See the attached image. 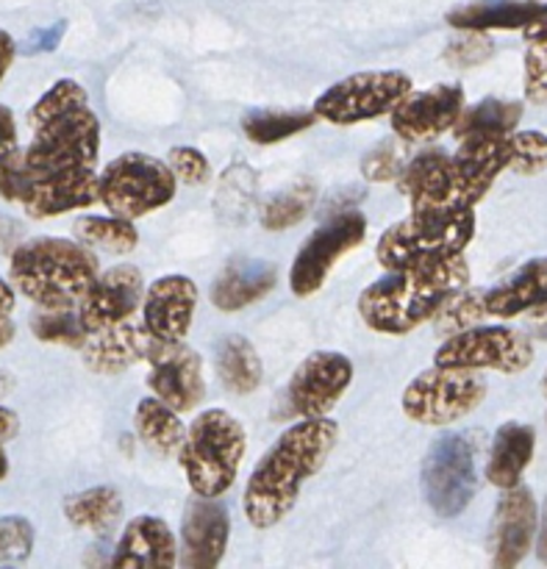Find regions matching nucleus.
<instances>
[{
    "label": "nucleus",
    "mask_w": 547,
    "mask_h": 569,
    "mask_svg": "<svg viewBox=\"0 0 547 569\" xmlns=\"http://www.w3.org/2000/svg\"><path fill=\"white\" fill-rule=\"evenodd\" d=\"M476 233V214L470 211H411L409 220L395 222L381 233L376 259L387 270L439 264L465 253Z\"/></svg>",
    "instance_id": "nucleus-4"
},
{
    "label": "nucleus",
    "mask_w": 547,
    "mask_h": 569,
    "mask_svg": "<svg viewBox=\"0 0 547 569\" xmlns=\"http://www.w3.org/2000/svg\"><path fill=\"white\" fill-rule=\"evenodd\" d=\"M78 106H87V89H83L81 83L70 81V78H61V81H56L53 87L33 103V109L28 111V126H31L33 131V128H39L42 122L53 120V117L64 114V111L78 109Z\"/></svg>",
    "instance_id": "nucleus-38"
},
{
    "label": "nucleus",
    "mask_w": 547,
    "mask_h": 569,
    "mask_svg": "<svg viewBox=\"0 0 547 569\" xmlns=\"http://www.w3.org/2000/svg\"><path fill=\"white\" fill-rule=\"evenodd\" d=\"M14 53H17L14 39H11L9 33H6L3 28H0V81H3L6 72H9L11 61H14Z\"/></svg>",
    "instance_id": "nucleus-48"
},
{
    "label": "nucleus",
    "mask_w": 547,
    "mask_h": 569,
    "mask_svg": "<svg viewBox=\"0 0 547 569\" xmlns=\"http://www.w3.org/2000/svg\"><path fill=\"white\" fill-rule=\"evenodd\" d=\"M339 428L328 417L300 420L261 456L245 487V517L253 528H272L295 509L304 483L322 470Z\"/></svg>",
    "instance_id": "nucleus-1"
},
{
    "label": "nucleus",
    "mask_w": 547,
    "mask_h": 569,
    "mask_svg": "<svg viewBox=\"0 0 547 569\" xmlns=\"http://www.w3.org/2000/svg\"><path fill=\"white\" fill-rule=\"evenodd\" d=\"M537 331L547 339V309H537Z\"/></svg>",
    "instance_id": "nucleus-53"
},
{
    "label": "nucleus",
    "mask_w": 547,
    "mask_h": 569,
    "mask_svg": "<svg viewBox=\"0 0 547 569\" xmlns=\"http://www.w3.org/2000/svg\"><path fill=\"white\" fill-rule=\"evenodd\" d=\"M484 298H487V292H470L467 287L450 295L442 309L437 311V317H434L439 322V331L459 333L478 326L487 317V300Z\"/></svg>",
    "instance_id": "nucleus-37"
},
{
    "label": "nucleus",
    "mask_w": 547,
    "mask_h": 569,
    "mask_svg": "<svg viewBox=\"0 0 547 569\" xmlns=\"http://www.w3.org/2000/svg\"><path fill=\"white\" fill-rule=\"evenodd\" d=\"M511 137V133H509ZM509 137L461 139L450 156L448 211H470L493 189L498 176L511 167Z\"/></svg>",
    "instance_id": "nucleus-13"
},
{
    "label": "nucleus",
    "mask_w": 547,
    "mask_h": 569,
    "mask_svg": "<svg viewBox=\"0 0 547 569\" xmlns=\"http://www.w3.org/2000/svg\"><path fill=\"white\" fill-rule=\"evenodd\" d=\"M133 426H137L139 439L148 445L153 453L170 456L181 453V445L187 439V428H183L181 417L172 406H167L161 398H142L137 403V415H133Z\"/></svg>",
    "instance_id": "nucleus-29"
},
{
    "label": "nucleus",
    "mask_w": 547,
    "mask_h": 569,
    "mask_svg": "<svg viewBox=\"0 0 547 569\" xmlns=\"http://www.w3.org/2000/svg\"><path fill=\"white\" fill-rule=\"evenodd\" d=\"M176 181L172 167L153 156H117L100 172V203L109 214L137 220L170 203L176 198Z\"/></svg>",
    "instance_id": "nucleus-6"
},
{
    "label": "nucleus",
    "mask_w": 547,
    "mask_h": 569,
    "mask_svg": "<svg viewBox=\"0 0 547 569\" xmlns=\"http://www.w3.org/2000/svg\"><path fill=\"white\" fill-rule=\"evenodd\" d=\"M526 31V42L534 44V48H545L547 50V11L537 17V20L531 22V26L523 28Z\"/></svg>",
    "instance_id": "nucleus-47"
},
{
    "label": "nucleus",
    "mask_w": 547,
    "mask_h": 569,
    "mask_svg": "<svg viewBox=\"0 0 547 569\" xmlns=\"http://www.w3.org/2000/svg\"><path fill=\"white\" fill-rule=\"evenodd\" d=\"M411 78L400 70H370L348 76L345 81L328 87L315 100V114L334 126H356L392 114L395 106L411 92Z\"/></svg>",
    "instance_id": "nucleus-9"
},
{
    "label": "nucleus",
    "mask_w": 547,
    "mask_h": 569,
    "mask_svg": "<svg viewBox=\"0 0 547 569\" xmlns=\"http://www.w3.org/2000/svg\"><path fill=\"white\" fill-rule=\"evenodd\" d=\"M484 300H487V315L504 317V320L520 317L526 311L547 309V256L523 264L500 287L489 289Z\"/></svg>",
    "instance_id": "nucleus-25"
},
{
    "label": "nucleus",
    "mask_w": 547,
    "mask_h": 569,
    "mask_svg": "<svg viewBox=\"0 0 547 569\" xmlns=\"http://www.w3.org/2000/svg\"><path fill=\"white\" fill-rule=\"evenodd\" d=\"M178 542L165 520L137 517L126 526L117 542L111 567L117 569H170L178 565Z\"/></svg>",
    "instance_id": "nucleus-23"
},
{
    "label": "nucleus",
    "mask_w": 547,
    "mask_h": 569,
    "mask_svg": "<svg viewBox=\"0 0 547 569\" xmlns=\"http://www.w3.org/2000/svg\"><path fill=\"white\" fill-rule=\"evenodd\" d=\"M311 203H315V189L309 183H298V187L287 189V192L276 194L270 203L261 211V226L267 231H284V228H292L309 214Z\"/></svg>",
    "instance_id": "nucleus-36"
},
{
    "label": "nucleus",
    "mask_w": 547,
    "mask_h": 569,
    "mask_svg": "<svg viewBox=\"0 0 547 569\" xmlns=\"http://www.w3.org/2000/svg\"><path fill=\"white\" fill-rule=\"evenodd\" d=\"M537 3H545L547 6V0H537Z\"/></svg>",
    "instance_id": "nucleus-56"
},
{
    "label": "nucleus",
    "mask_w": 547,
    "mask_h": 569,
    "mask_svg": "<svg viewBox=\"0 0 547 569\" xmlns=\"http://www.w3.org/2000/svg\"><path fill=\"white\" fill-rule=\"evenodd\" d=\"M100 200V176L92 167H72V170L44 172V176H33L31 187H28L26 198L20 200L22 211L28 217H44L67 214V211L87 209V206Z\"/></svg>",
    "instance_id": "nucleus-18"
},
{
    "label": "nucleus",
    "mask_w": 547,
    "mask_h": 569,
    "mask_svg": "<svg viewBox=\"0 0 547 569\" xmlns=\"http://www.w3.org/2000/svg\"><path fill=\"white\" fill-rule=\"evenodd\" d=\"M487 398V383L476 370L442 367L420 372L404 392V415L420 426H450Z\"/></svg>",
    "instance_id": "nucleus-8"
},
{
    "label": "nucleus",
    "mask_w": 547,
    "mask_h": 569,
    "mask_svg": "<svg viewBox=\"0 0 547 569\" xmlns=\"http://www.w3.org/2000/svg\"><path fill=\"white\" fill-rule=\"evenodd\" d=\"M354 381V361L334 350H317L306 356L289 381V409L300 420L326 417L348 392Z\"/></svg>",
    "instance_id": "nucleus-14"
},
{
    "label": "nucleus",
    "mask_w": 547,
    "mask_h": 569,
    "mask_svg": "<svg viewBox=\"0 0 547 569\" xmlns=\"http://www.w3.org/2000/svg\"><path fill=\"white\" fill-rule=\"evenodd\" d=\"M245 456V428L226 409H209L189 426L181 445V470L189 489L203 498H220L237 481Z\"/></svg>",
    "instance_id": "nucleus-5"
},
{
    "label": "nucleus",
    "mask_w": 547,
    "mask_h": 569,
    "mask_svg": "<svg viewBox=\"0 0 547 569\" xmlns=\"http://www.w3.org/2000/svg\"><path fill=\"white\" fill-rule=\"evenodd\" d=\"M33 548V528L22 517L0 520V561H26Z\"/></svg>",
    "instance_id": "nucleus-40"
},
{
    "label": "nucleus",
    "mask_w": 547,
    "mask_h": 569,
    "mask_svg": "<svg viewBox=\"0 0 547 569\" xmlns=\"http://www.w3.org/2000/svg\"><path fill=\"white\" fill-rule=\"evenodd\" d=\"M6 472H9V459H6L3 442H0V481H3V478H6Z\"/></svg>",
    "instance_id": "nucleus-54"
},
{
    "label": "nucleus",
    "mask_w": 547,
    "mask_h": 569,
    "mask_svg": "<svg viewBox=\"0 0 547 569\" xmlns=\"http://www.w3.org/2000/svg\"><path fill=\"white\" fill-rule=\"evenodd\" d=\"M142 300V272L133 264H117L111 270L100 272L98 281L89 287V292L78 303V315H81L87 331H98V328L128 320Z\"/></svg>",
    "instance_id": "nucleus-19"
},
{
    "label": "nucleus",
    "mask_w": 547,
    "mask_h": 569,
    "mask_svg": "<svg viewBox=\"0 0 547 569\" xmlns=\"http://www.w3.org/2000/svg\"><path fill=\"white\" fill-rule=\"evenodd\" d=\"M98 148L100 122L87 103L33 128V139L22 156L33 176H44L72 167H92Z\"/></svg>",
    "instance_id": "nucleus-10"
},
{
    "label": "nucleus",
    "mask_w": 547,
    "mask_h": 569,
    "mask_svg": "<svg viewBox=\"0 0 547 569\" xmlns=\"http://www.w3.org/2000/svg\"><path fill=\"white\" fill-rule=\"evenodd\" d=\"M545 3L537 0H476L448 14V22L459 31H493V28H526L537 20Z\"/></svg>",
    "instance_id": "nucleus-28"
},
{
    "label": "nucleus",
    "mask_w": 547,
    "mask_h": 569,
    "mask_svg": "<svg viewBox=\"0 0 547 569\" xmlns=\"http://www.w3.org/2000/svg\"><path fill=\"white\" fill-rule=\"evenodd\" d=\"M11 339H14V326L9 322V317H0V348H6Z\"/></svg>",
    "instance_id": "nucleus-52"
},
{
    "label": "nucleus",
    "mask_w": 547,
    "mask_h": 569,
    "mask_svg": "<svg viewBox=\"0 0 547 569\" xmlns=\"http://www.w3.org/2000/svg\"><path fill=\"white\" fill-rule=\"evenodd\" d=\"M537 448V433L523 422H506L495 433L487 461V481L498 489H511L523 481Z\"/></svg>",
    "instance_id": "nucleus-27"
},
{
    "label": "nucleus",
    "mask_w": 547,
    "mask_h": 569,
    "mask_svg": "<svg viewBox=\"0 0 547 569\" xmlns=\"http://www.w3.org/2000/svg\"><path fill=\"white\" fill-rule=\"evenodd\" d=\"M31 181L33 172L31 167L26 164V156H22L20 150H14V153H9L0 161V198L3 200L20 203V200L26 198Z\"/></svg>",
    "instance_id": "nucleus-42"
},
{
    "label": "nucleus",
    "mask_w": 547,
    "mask_h": 569,
    "mask_svg": "<svg viewBox=\"0 0 547 569\" xmlns=\"http://www.w3.org/2000/svg\"><path fill=\"white\" fill-rule=\"evenodd\" d=\"M523 120V106L517 100H481L473 109L461 111L456 120L454 131L456 139H470V137H509L515 133L517 122Z\"/></svg>",
    "instance_id": "nucleus-31"
},
{
    "label": "nucleus",
    "mask_w": 547,
    "mask_h": 569,
    "mask_svg": "<svg viewBox=\"0 0 547 569\" xmlns=\"http://www.w3.org/2000/svg\"><path fill=\"white\" fill-rule=\"evenodd\" d=\"M148 387L156 398L165 400L167 406L187 415V411L198 409L203 400L206 383H203V365L200 356L183 342H161V339H150L148 348Z\"/></svg>",
    "instance_id": "nucleus-15"
},
{
    "label": "nucleus",
    "mask_w": 547,
    "mask_h": 569,
    "mask_svg": "<svg viewBox=\"0 0 547 569\" xmlns=\"http://www.w3.org/2000/svg\"><path fill=\"white\" fill-rule=\"evenodd\" d=\"M198 287L187 276H161L145 289L142 322L148 333L161 342H183L192 328Z\"/></svg>",
    "instance_id": "nucleus-20"
},
{
    "label": "nucleus",
    "mask_w": 547,
    "mask_h": 569,
    "mask_svg": "<svg viewBox=\"0 0 547 569\" xmlns=\"http://www.w3.org/2000/svg\"><path fill=\"white\" fill-rule=\"evenodd\" d=\"M534 361V345L523 331L506 326H473L450 333L434 356V365L461 370H495L515 376Z\"/></svg>",
    "instance_id": "nucleus-11"
},
{
    "label": "nucleus",
    "mask_w": 547,
    "mask_h": 569,
    "mask_svg": "<svg viewBox=\"0 0 547 569\" xmlns=\"http://www.w3.org/2000/svg\"><path fill=\"white\" fill-rule=\"evenodd\" d=\"M17 150V122L9 106H0V161Z\"/></svg>",
    "instance_id": "nucleus-46"
},
{
    "label": "nucleus",
    "mask_w": 547,
    "mask_h": 569,
    "mask_svg": "<svg viewBox=\"0 0 547 569\" xmlns=\"http://www.w3.org/2000/svg\"><path fill=\"white\" fill-rule=\"evenodd\" d=\"M17 428H20V422H17L14 411L3 409V406H0V442H6V439L14 437Z\"/></svg>",
    "instance_id": "nucleus-49"
},
{
    "label": "nucleus",
    "mask_w": 547,
    "mask_h": 569,
    "mask_svg": "<svg viewBox=\"0 0 547 569\" xmlns=\"http://www.w3.org/2000/svg\"><path fill=\"white\" fill-rule=\"evenodd\" d=\"M476 433H445L422 461V492L439 517H459L478 492Z\"/></svg>",
    "instance_id": "nucleus-7"
},
{
    "label": "nucleus",
    "mask_w": 547,
    "mask_h": 569,
    "mask_svg": "<svg viewBox=\"0 0 547 569\" xmlns=\"http://www.w3.org/2000/svg\"><path fill=\"white\" fill-rule=\"evenodd\" d=\"M72 233L81 244L92 250H106V253H131L139 242V233L133 220L128 217H81L72 226Z\"/></svg>",
    "instance_id": "nucleus-33"
},
{
    "label": "nucleus",
    "mask_w": 547,
    "mask_h": 569,
    "mask_svg": "<svg viewBox=\"0 0 547 569\" xmlns=\"http://www.w3.org/2000/svg\"><path fill=\"white\" fill-rule=\"evenodd\" d=\"M361 172L370 181H389V178L400 176L404 172V159H400V150L392 144H381L372 153L365 156L361 161Z\"/></svg>",
    "instance_id": "nucleus-44"
},
{
    "label": "nucleus",
    "mask_w": 547,
    "mask_h": 569,
    "mask_svg": "<svg viewBox=\"0 0 547 569\" xmlns=\"http://www.w3.org/2000/svg\"><path fill=\"white\" fill-rule=\"evenodd\" d=\"M534 537H537V503L534 495L526 487L506 489L504 500L495 511V528H493V561L495 567L511 569L520 565L534 548Z\"/></svg>",
    "instance_id": "nucleus-21"
},
{
    "label": "nucleus",
    "mask_w": 547,
    "mask_h": 569,
    "mask_svg": "<svg viewBox=\"0 0 547 569\" xmlns=\"http://www.w3.org/2000/svg\"><path fill=\"white\" fill-rule=\"evenodd\" d=\"M217 376L222 387L233 395H250L261 383V359L253 345L245 337L233 333L217 345Z\"/></svg>",
    "instance_id": "nucleus-30"
},
{
    "label": "nucleus",
    "mask_w": 547,
    "mask_h": 569,
    "mask_svg": "<svg viewBox=\"0 0 547 569\" xmlns=\"http://www.w3.org/2000/svg\"><path fill=\"white\" fill-rule=\"evenodd\" d=\"M98 276L92 248L78 239H28L11 253L9 264V278L17 292L42 309H78Z\"/></svg>",
    "instance_id": "nucleus-3"
},
{
    "label": "nucleus",
    "mask_w": 547,
    "mask_h": 569,
    "mask_svg": "<svg viewBox=\"0 0 547 569\" xmlns=\"http://www.w3.org/2000/svg\"><path fill=\"white\" fill-rule=\"evenodd\" d=\"M64 517L81 531H109L122 517V498L111 487H95L64 500Z\"/></svg>",
    "instance_id": "nucleus-32"
},
{
    "label": "nucleus",
    "mask_w": 547,
    "mask_h": 569,
    "mask_svg": "<svg viewBox=\"0 0 547 569\" xmlns=\"http://www.w3.org/2000/svg\"><path fill=\"white\" fill-rule=\"evenodd\" d=\"M465 111V89L459 83H437L422 92H409L392 109V131L404 142H434L456 126Z\"/></svg>",
    "instance_id": "nucleus-16"
},
{
    "label": "nucleus",
    "mask_w": 547,
    "mask_h": 569,
    "mask_svg": "<svg viewBox=\"0 0 547 569\" xmlns=\"http://www.w3.org/2000/svg\"><path fill=\"white\" fill-rule=\"evenodd\" d=\"M315 117L317 114H309V111H284V114L261 111V114H250L248 120L242 122V128H245V133H248L250 142L272 144V142H281V139L306 131V128L315 122Z\"/></svg>",
    "instance_id": "nucleus-35"
},
{
    "label": "nucleus",
    "mask_w": 547,
    "mask_h": 569,
    "mask_svg": "<svg viewBox=\"0 0 547 569\" xmlns=\"http://www.w3.org/2000/svg\"><path fill=\"white\" fill-rule=\"evenodd\" d=\"M470 267L461 256L439 264L389 270L359 298V315L378 333H409L437 317L445 300L467 287Z\"/></svg>",
    "instance_id": "nucleus-2"
},
{
    "label": "nucleus",
    "mask_w": 547,
    "mask_h": 569,
    "mask_svg": "<svg viewBox=\"0 0 547 569\" xmlns=\"http://www.w3.org/2000/svg\"><path fill=\"white\" fill-rule=\"evenodd\" d=\"M11 309H14V289H11L9 281L0 278V317H9Z\"/></svg>",
    "instance_id": "nucleus-50"
},
{
    "label": "nucleus",
    "mask_w": 547,
    "mask_h": 569,
    "mask_svg": "<svg viewBox=\"0 0 547 569\" xmlns=\"http://www.w3.org/2000/svg\"><path fill=\"white\" fill-rule=\"evenodd\" d=\"M150 339L153 337L148 333L145 322L137 326L128 317V320L115 322V326L89 331L87 342L81 345V359L98 376H117V372H126L128 367H133L139 359L148 356Z\"/></svg>",
    "instance_id": "nucleus-22"
},
{
    "label": "nucleus",
    "mask_w": 547,
    "mask_h": 569,
    "mask_svg": "<svg viewBox=\"0 0 547 569\" xmlns=\"http://www.w3.org/2000/svg\"><path fill=\"white\" fill-rule=\"evenodd\" d=\"M170 167L176 172V178H181L189 187H198L209 178V161L200 153L198 148H187V144H178L170 150Z\"/></svg>",
    "instance_id": "nucleus-43"
},
{
    "label": "nucleus",
    "mask_w": 547,
    "mask_h": 569,
    "mask_svg": "<svg viewBox=\"0 0 547 569\" xmlns=\"http://www.w3.org/2000/svg\"><path fill=\"white\" fill-rule=\"evenodd\" d=\"M526 98L531 103H547V50L528 44L526 50Z\"/></svg>",
    "instance_id": "nucleus-45"
},
{
    "label": "nucleus",
    "mask_w": 547,
    "mask_h": 569,
    "mask_svg": "<svg viewBox=\"0 0 547 569\" xmlns=\"http://www.w3.org/2000/svg\"><path fill=\"white\" fill-rule=\"evenodd\" d=\"M278 270L270 261H237L220 272L211 287V303L220 311L248 309L250 303L272 292Z\"/></svg>",
    "instance_id": "nucleus-26"
},
{
    "label": "nucleus",
    "mask_w": 547,
    "mask_h": 569,
    "mask_svg": "<svg viewBox=\"0 0 547 569\" xmlns=\"http://www.w3.org/2000/svg\"><path fill=\"white\" fill-rule=\"evenodd\" d=\"M537 556H539V561H543V565H547V500H545V515H543V526H539Z\"/></svg>",
    "instance_id": "nucleus-51"
},
{
    "label": "nucleus",
    "mask_w": 547,
    "mask_h": 569,
    "mask_svg": "<svg viewBox=\"0 0 547 569\" xmlns=\"http://www.w3.org/2000/svg\"><path fill=\"white\" fill-rule=\"evenodd\" d=\"M543 392H545V398H547V370H545V378H543Z\"/></svg>",
    "instance_id": "nucleus-55"
},
{
    "label": "nucleus",
    "mask_w": 547,
    "mask_h": 569,
    "mask_svg": "<svg viewBox=\"0 0 547 569\" xmlns=\"http://www.w3.org/2000/svg\"><path fill=\"white\" fill-rule=\"evenodd\" d=\"M450 156L445 150H422L400 172V187L411 211H448Z\"/></svg>",
    "instance_id": "nucleus-24"
},
{
    "label": "nucleus",
    "mask_w": 547,
    "mask_h": 569,
    "mask_svg": "<svg viewBox=\"0 0 547 569\" xmlns=\"http://www.w3.org/2000/svg\"><path fill=\"white\" fill-rule=\"evenodd\" d=\"M367 237V220L359 211H342L326 226L317 228L309 242L298 250L289 270V287L298 298H309L322 283L328 281V272L337 267L342 256L359 248Z\"/></svg>",
    "instance_id": "nucleus-12"
},
{
    "label": "nucleus",
    "mask_w": 547,
    "mask_h": 569,
    "mask_svg": "<svg viewBox=\"0 0 547 569\" xmlns=\"http://www.w3.org/2000/svg\"><path fill=\"white\" fill-rule=\"evenodd\" d=\"M231 537L228 509L217 498L195 495L183 509L178 561L189 569H211L222 561Z\"/></svg>",
    "instance_id": "nucleus-17"
},
{
    "label": "nucleus",
    "mask_w": 547,
    "mask_h": 569,
    "mask_svg": "<svg viewBox=\"0 0 547 569\" xmlns=\"http://www.w3.org/2000/svg\"><path fill=\"white\" fill-rule=\"evenodd\" d=\"M493 39L484 37V31H465L445 48V59L454 67H473L481 64L493 56Z\"/></svg>",
    "instance_id": "nucleus-41"
},
{
    "label": "nucleus",
    "mask_w": 547,
    "mask_h": 569,
    "mask_svg": "<svg viewBox=\"0 0 547 569\" xmlns=\"http://www.w3.org/2000/svg\"><path fill=\"white\" fill-rule=\"evenodd\" d=\"M511 142V170L537 176L547 170V137L543 131H515Z\"/></svg>",
    "instance_id": "nucleus-39"
},
{
    "label": "nucleus",
    "mask_w": 547,
    "mask_h": 569,
    "mask_svg": "<svg viewBox=\"0 0 547 569\" xmlns=\"http://www.w3.org/2000/svg\"><path fill=\"white\" fill-rule=\"evenodd\" d=\"M31 331L39 342L64 345V348H78L87 342V328H83L78 309H44L31 320Z\"/></svg>",
    "instance_id": "nucleus-34"
}]
</instances>
